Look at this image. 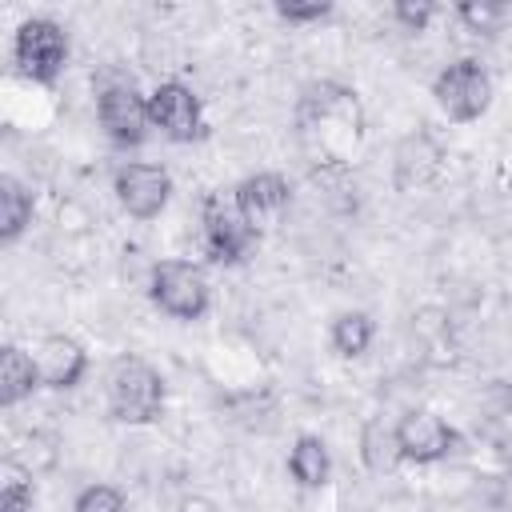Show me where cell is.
<instances>
[{"label":"cell","instance_id":"obj_1","mask_svg":"<svg viewBox=\"0 0 512 512\" xmlns=\"http://www.w3.org/2000/svg\"><path fill=\"white\" fill-rule=\"evenodd\" d=\"M296 136L308 152L312 164L336 172L344 168L364 140V104L356 96V88L340 84V80H312L300 88L296 108Z\"/></svg>","mask_w":512,"mask_h":512},{"label":"cell","instance_id":"obj_2","mask_svg":"<svg viewBox=\"0 0 512 512\" xmlns=\"http://www.w3.org/2000/svg\"><path fill=\"white\" fill-rule=\"evenodd\" d=\"M104 396H108V416H112L116 424L144 428V424H156V420L164 416L168 388H164V376H160L144 356L120 352V356L108 364Z\"/></svg>","mask_w":512,"mask_h":512},{"label":"cell","instance_id":"obj_3","mask_svg":"<svg viewBox=\"0 0 512 512\" xmlns=\"http://www.w3.org/2000/svg\"><path fill=\"white\" fill-rule=\"evenodd\" d=\"M68 32L52 16H28L12 36V64L32 84H56L68 64Z\"/></svg>","mask_w":512,"mask_h":512},{"label":"cell","instance_id":"obj_4","mask_svg":"<svg viewBox=\"0 0 512 512\" xmlns=\"http://www.w3.org/2000/svg\"><path fill=\"white\" fill-rule=\"evenodd\" d=\"M148 300L172 316V320H200L212 304V288L204 280V268L192 260H156L148 272Z\"/></svg>","mask_w":512,"mask_h":512},{"label":"cell","instance_id":"obj_5","mask_svg":"<svg viewBox=\"0 0 512 512\" xmlns=\"http://www.w3.org/2000/svg\"><path fill=\"white\" fill-rule=\"evenodd\" d=\"M96 120L116 148H140L152 128L148 96L132 80H100L96 84Z\"/></svg>","mask_w":512,"mask_h":512},{"label":"cell","instance_id":"obj_6","mask_svg":"<svg viewBox=\"0 0 512 512\" xmlns=\"http://www.w3.org/2000/svg\"><path fill=\"white\" fill-rule=\"evenodd\" d=\"M432 96L440 104V112L452 120V124H472L488 112L492 104V76L480 60L464 56V60H452L448 68L436 72L432 80Z\"/></svg>","mask_w":512,"mask_h":512},{"label":"cell","instance_id":"obj_7","mask_svg":"<svg viewBox=\"0 0 512 512\" xmlns=\"http://www.w3.org/2000/svg\"><path fill=\"white\" fill-rule=\"evenodd\" d=\"M260 236L244 224V216L236 212V200H232V192L224 196V192H208L204 200H200V244H204V256L212 260V264H224V268H232V264H240L248 252H252V244H256Z\"/></svg>","mask_w":512,"mask_h":512},{"label":"cell","instance_id":"obj_8","mask_svg":"<svg viewBox=\"0 0 512 512\" xmlns=\"http://www.w3.org/2000/svg\"><path fill=\"white\" fill-rule=\"evenodd\" d=\"M148 112H152V128L172 144H196L208 136L204 104L184 80H160L148 92Z\"/></svg>","mask_w":512,"mask_h":512},{"label":"cell","instance_id":"obj_9","mask_svg":"<svg viewBox=\"0 0 512 512\" xmlns=\"http://www.w3.org/2000/svg\"><path fill=\"white\" fill-rule=\"evenodd\" d=\"M396 444L404 464H440L460 452L464 436L432 408H408L396 420Z\"/></svg>","mask_w":512,"mask_h":512},{"label":"cell","instance_id":"obj_10","mask_svg":"<svg viewBox=\"0 0 512 512\" xmlns=\"http://www.w3.org/2000/svg\"><path fill=\"white\" fill-rule=\"evenodd\" d=\"M112 192L132 220H156L172 200V172L164 164L128 160L112 172Z\"/></svg>","mask_w":512,"mask_h":512},{"label":"cell","instance_id":"obj_11","mask_svg":"<svg viewBox=\"0 0 512 512\" xmlns=\"http://www.w3.org/2000/svg\"><path fill=\"white\" fill-rule=\"evenodd\" d=\"M232 200H236V212L244 216V224L256 236H264L268 228H276L284 220V212L292 204V184L280 172H252L232 188Z\"/></svg>","mask_w":512,"mask_h":512},{"label":"cell","instance_id":"obj_12","mask_svg":"<svg viewBox=\"0 0 512 512\" xmlns=\"http://www.w3.org/2000/svg\"><path fill=\"white\" fill-rule=\"evenodd\" d=\"M440 168H444V144L432 136L428 124L412 128L392 148V188L396 192H420V188H428L440 176Z\"/></svg>","mask_w":512,"mask_h":512},{"label":"cell","instance_id":"obj_13","mask_svg":"<svg viewBox=\"0 0 512 512\" xmlns=\"http://www.w3.org/2000/svg\"><path fill=\"white\" fill-rule=\"evenodd\" d=\"M36 368H40V380L44 388L52 392H72L84 376H88V352L76 336H64V332H52L36 344Z\"/></svg>","mask_w":512,"mask_h":512},{"label":"cell","instance_id":"obj_14","mask_svg":"<svg viewBox=\"0 0 512 512\" xmlns=\"http://www.w3.org/2000/svg\"><path fill=\"white\" fill-rule=\"evenodd\" d=\"M36 388H44L36 356L24 352L20 344H4L0 348V408H16L24 404Z\"/></svg>","mask_w":512,"mask_h":512},{"label":"cell","instance_id":"obj_15","mask_svg":"<svg viewBox=\"0 0 512 512\" xmlns=\"http://www.w3.org/2000/svg\"><path fill=\"white\" fill-rule=\"evenodd\" d=\"M288 476L304 488V492H320L332 480V452L320 436L300 432L288 448Z\"/></svg>","mask_w":512,"mask_h":512},{"label":"cell","instance_id":"obj_16","mask_svg":"<svg viewBox=\"0 0 512 512\" xmlns=\"http://www.w3.org/2000/svg\"><path fill=\"white\" fill-rule=\"evenodd\" d=\"M36 212V196L16 176H0V244H16Z\"/></svg>","mask_w":512,"mask_h":512},{"label":"cell","instance_id":"obj_17","mask_svg":"<svg viewBox=\"0 0 512 512\" xmlns=\"http://www.w3.org/2000/svg\"><path fill=\"white\" fill-rule=\"evenodd\" d=\"M372 340H376V320H372L368 312H360V308L340 312V316H332V324H328V344H332V352L344 356V360L364 356V352L372 348Z\"/></svg>","mask_w":512,"mask_h":512},{"label":"cell","instance_id":"obj_18","mask_svg":"<svg viewBox=\"0 0 512 512\" xmlns=\"http://www.w3.org/2000/svg\"><path fill=\"white\" fill-rule=\"evenodd\" d=\"M360 460L368 472H392L400 460V444H396V424H384V416H372L360 428Z\"/></svg>","mask_w":512,"mask_h":512},{"label":"cell","instance_id":"obj_19","mask_svg":"<svg viewBox=\"0 0 512 512\" xmlns=\"http://www.w3.org/2000/svg\"><path fill=\"white\" fill-rule=\"evenodd\" d=\"M32 468L20 464L16 456H8L0 464V512H32L36 508V484H32Z\"/></svg>","mask_w":512,"mask_h":512},{"label":"cell","instance_id":"obj_20","mask_svg":"<svg viewBox=\"0 0 512 512\" xmlns=\"http://www.w3.org/2000/svg\"><path fill=\"white\" fill-rule=\"evenodd\" d=\"M456 20L476 32V36H496L500 24L508 20V4H492V0H464L456 4Z\"/></svg>","mask_w":512,"mask_h":512},{"label":"cell","instance_id":"obj_21","mask_svg":"<svg viewBox=\"0 0 512 512\" xmlns=\"http://www.w3.org/2000/svg\"><path fill=\"white\" fill-rule=\"evenodd\" d=\"M124 508H128V500L116 484H88L72 500V512H124Z\"/></svg>","mask_w":512,"mask_h":512},{"label":"cell","instance_id":"obj_22","mask_svg":"<svg viewBox=\"0 0 512 512\" xmlns=\"http://www.w3.org/2000/svg\"><path fill=\"white\" fill-rule=\"evenodd\" d=\"M332 12H336L332 0H280V4H276V16H280L284 24H296V28L320 24V20H328Z\"/></svg>","mask_w":512,"mask_h":512},{"label":"cell","instance_id":"obj_23","mask_svg":"<svg viewBox=\"0 0 512 512\" xmlns=\"http://www.w3.org/2000/svg\"><path fill=\"white\" fill-rule=\"evenodd\" d=\"M388 16L396 20L400 32H428V24L436 16V4L432 0H396L388 8Z\"/></svg>","mask_w":512,"mask_h":512},{"label":"cell","instance_id":"obj_24","mask_svg":"<svg viewBox=\"0 0 512 512\" xmlns=\"http://www.w3.org/2000/svg\"><path fill=\"white\" fill-rule=\"evenodd\" d=\"M176 512H220V504L212 496H204V492H188V496H180Z\"/></svg>","mask_w":512,"mask_h":512}]
</instances>
